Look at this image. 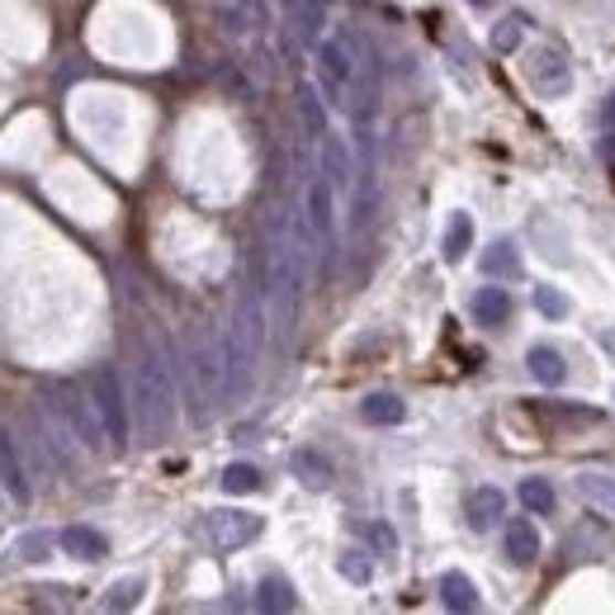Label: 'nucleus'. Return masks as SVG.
Segmentation results:
<instances>
[{"label":"nucleus","mask_w":615,"mask_h":615,"mask_svg":"<svg viewBox=\"0 0 615 615\" xmlns=\"http://www.w3.org/2000/svg\"><path fill=\"white\" fill-rule=\"evenodd\" d=\"M265 289H242L237 298V312H232V327L223 337V393L227 397H242L252 389V374H256V360H261V346H265Z\"/></svg>","instance_id":"nucleus-1"},{"label":"nucleus","mask_w":615,"mask_h":615,"mask_svg":"<svg viewBox=\"0 0 615 615\" xmlns=\"http://www.w3.org/2000/svg\"><path fill=\"white\" fill-rule=\"evenodd\" d=\"M132 397H138V426L147 441H161L176 422V379H171V360L161 346H147L132 370Z\"/></svg>","instance_id":"nucleus-2"},{"label":"nucleus","mask_w":615,"mask_h":615,"mask_svg":"<svg viewBox=\"0 0 615 615\" xmlns=\"http://www.w3.org/2000/svg\"><path fill=\"white\" fill-rule=\"evenodd\" d=\"M43 407L53 412L66 431H72V441L81 445V450L99 455L109 445L105 426H99V412L91 403V393L81 384H72V379H43Z\"/></svg>","instance_id":"nucleus-3"},{"label":"nucleus","mask_w":615,"mask_h":615,"mask_svg":"<svg viewBox=\"0 0 615 615\" xmlns=\"http://www.w3.org/2000/svg\"><path fill=\"white\" fill-rule=\"evenodd\" d=\"M356 39L351 33H331L318 39V86L331 105H351V86H356Z\"/></svg>","instance_id":"nucleus-4"},{"label":"nucleus","mask_w":615,"mask_h":615,"mask_svg":"<svg viewBox=\"0 0 615 615\" xmlns=\"http://www.w3.org/2000/svg\"><path fill=\"white\" fill-rule=\"evenodd\" d=\"M91 403L99 412V426H105V436L114 450H124L128 445V397H124V384H119V370L114 364H95V374H91Z\"/></svg>","instance_id":"nucleus-5"},{"label":"nucleus","mask_w":615,"mask_h":615,"mask_svg":"<svg viewBox=\"0 0 615 615\" xmlns=\"http://www.w3.org/2000/svg\"><path fill=\"white\" fill-rule=\"evenodd\" d=\"M190 374H194V393H199V417H204L223 397V341L209 327H199L190 341Z\"/></svg>","instance_id":"nucleus-6"},{"label":"nucleus","mask_w":615,"mask_h":615,"mask_svg":"<svg viewBox=\"0 0 615 615\" xmlns=\"http://www.w3.org/2000/svg\"><path fill=\"white\" fill-rule=\"evenodd\" d=\"M261 517L256 511H242V507H219L204 517V536L219 544V550H242V544H252L261 536Z\"/></svg>","instance_id":"nucleus-7"},{"label":"nucleus","mask_w":615,"mask_h":615,"mask_svg":"<svg viewBox=\"0 0 615 615\" xmlns=\"http://www.w3.org/2000/svg\"><path fill=\"white\" fill-rule=\"evenodd\" d=\"M530 86H536L540 95H569L573 86V72H569V62H563V53H554V47H540L536 62H530Z\"/></svg>","instance_id":"nucleus-8"},{"label":"nucleus","mask_w":615,"mask_h":615,"mask_svg":"<svg viewBox=\"0 0 615 615\" xmlns=\"http://www.w3.org/2000/svg\"><path fill=\"white\" fill-rule=\"evenodd\" d=\"M331 180L318 171L308 180V190H304V223H308V237H331V219H337V213H331Z\"/></svg>","instance_id":"nucleus-9"},{"label":"nucleus","mask_w":615,"mask_h":615,"mask_svg":"<svg viewBox=\"0 0 615 615\" xmlns=\"http://www.w3.org/2000/svg\"><path fill=\"white\" fill-rule=\"evenodd\" d=\"M0 488H6V497H14V502H29V474H24V459H20V445H14V436L6 426H0Z\"/></svg>","instance_id":"nucleus-10"},{"label":"nucleus","mask_w":615,"mask_h":615,"mask_svg":"<svg viewBox=\"0 0 615 615\" xmlns=\"http://www.w3.org/2000/svg\"><path fill=\"white\" fill-rule=\"evenodd\" d=\"M322 176L331 180V190H346L351 185V176H356V166H351V147H346V138H337V132H322Z\"/></svg>","instance_id":"nucleus-11"},{"label":"nucleus","mask_w":615,"mask_h":615,"mask_svg":"<svg viewBox=\"0 0 615 615\" xmlns=\"http://www.w3.org/2000/svg\"><path fill=\"white\" fill-rule=\"evenodd\" d=\"M57 544H62V554H72L81 563H95V559L109 554V540L99 536L95 526H66L62 536H57Z\"/></svg>","instance_id":"nucleus-12"},{"label":"nucleus","mask_w":615,"mask_h":615,"mask_svg":"<svg viewBox=\"0 0 615 615\" xmlns=\"http://www.w3.org/2000/svg\"><path fill=\"white\" fill-rule=\"evenodd\" d=\"M227 33H261L271 24V10H265V0H232V6L219 14Z\"/></svg>","instance_id":"nucleus-13"},{"label":"nucleus","mask_w":615,"mask_h":615,"mask_svg":"<svg viewBox=\"0 0 615 615\" xmlns=\"http://www.w3.org/2000/svg\"><path fill=\"white\" fill-rule=\"evenodd\" d=\"M502 550L511 563H536L540 559V530L530 526L526 517H517L507 526V536H502Z\"/></svg>","instance_id":"nucleus-14"},{"label":"nucleus","mask_w":615,"mask_h":615,"mask_svg":"<svg viewBox=\"0 0 615 615\" xmlns=\"http://www.w3.org/2000/svg\"><path fill=\"white\" fill-rule=\"evenodd\" d=\"M294 478H298V484H304V488H312V492H322V488H331V478H337V474H331V459L327 455H318V450H294Z\"/></svg>","instance_id":"nucleus-15"},{"label":"nucleus","mask_w":615,"mask_h":615,"mask_svg":"<svg viewBox=\"0 0 615 615\" xmlns=\"http://www.w3.org/2000/svg\"><path fill=\"white\" fill-rule=\"evenodd\" d=\"M502 511H507L502 488H474L469 492V526L474 530H492L497 521H502Z\"/></svg>","instance_id":"nucleus-16"},{"label":"nucleus","mask_w":615,"mask_h":615,"mask_svg":"<svg viewBox=\"0 0 615 615\" xmlns=\"http://www.w3.org/2000/svg\"><path fill=\"white\" fill-rule=\"evenodd\" d=\"M526 364H530V374H536L544 389H559L563 379H569V360H563V356L554 351V346H530Z\"/></svg>","instance_id":"nucleus-17"},{"label":"nucleus","mask_w":615,"mask_h":615,"mask_svg":"<svg viewBox=\"0 0 615 615\" xmlns=\"http://www.w3.org/2000/svg\"><path fill=\"white\" fill-rule=\"evenodd\" d=\"M360 417L370 422V426H397V422L407 417V403L397 393H370L360 403Z\"/></svg>","instance_id":"nucleus-18"},{"label":"nucleus","mask_w":615,"mask_h":615,"mask_svg":"<svg viewBox=\"0 0 615 615\" xmlns=\"http://www.w3.org/2000/svg\"><path fill=\"white\" fill-rule=\"evenodd\" d=\"M474 318L484 322V327H502L507 318H511V294L507 289H497V285H488V289H478L474 294Z\"/></svg>","instance_id":"nucleus-19"},{"label":"nucleus","mask_w":615,"mask_h":615,"mask_svg":"<svg viewBox=\"0 0 615 615\" xmlns=\"http://www.w3.org/2000/svg\"><path fill=\"white\" fill-rule=\"evenodd\" d=\"M256 606L261 611H298V592H294L289 577L271 573V577H261V587H256Z\"/></svg>","instance_id":"nucleus-20"},{"label":"nucleus","mask_w":615,"mask_h":615,"mask_svg":"<svg viewBox=\"0 0 615 615\" xmlns=\"http://www.w3.org/2000/svg\"><path fill=\"white\" fill-rule=\"evenodd\" d=\"M441 602L450 606V611H478V587H474V577L469 573H445L441 577Z\"/></svg>","instance_id":"nucleus-21"},{"label":"nucleus","mask_w":615,"mask_h":615,"mask_svg":"<svg viewBox=\"0 0 615 615\" xmlns=\"http://www.w3.org/2000/svg\"><path fill=\"white\" fill-rule=\"evenodd\" d=\"M298 119H304V132L312 142H322V132H327V105L318 99V91L312 86H298Z\"/></svg>","instance_id":"nucleus-22"},{"label":"nucleus","mask_w":615,"mask_h":615,"mask_svg":"<svg viewBox=\"0 0 615 615\" xmlns=\"http://www.w3.org/2000/svg\"><path fill=\"white\" fill-rule=\"evenodd\" d=\"M469 246H474V219L469 213H455L450 219V227H445V242H441V252H445V261H464L469 256Z\"/></svg>","instance_id":"nucleus-23"},{"label":"nucleus","mask_w":615,"mask_h":615,"mask_svg":"<svg viewBox=\"0 0 615 615\" xmlns=\"http://www.w3.org/2000/svg\"><path fill=\"white\" fill-rule=\"evenodd\" d=\"M521 507L530 511V517H550V511L559 507L550 478H521Z\"/></svg>","instance_id":"nucleus-24"},{"label":"nucleus","mask_w":615,"mask_h":615,"mask_svg":"<svg viewBox=\"0 0 615 615\" xmlns=\"http://www.w3.org/2000/svg\"><path fill=\"white\" fill-rule=\"evenodd\" d=\"M577 492H583L592 507H602V511H611V517H615V474L587 469L583 478H577Z\"/></svg>","instance_id":"nucleus-25"},{"label":"nucleus","mask_w":615,"mask_h":615,"mask_svg":"<svg viewBox=\"0 0 615 615\" xmlns=\"http://www.w3.org/2000/svg\"><path fill=\"white\" fill-rule=\"evenodd\" d=\"M322 24H327V6H322V0H298V10H294V33H298V39L318 43Z\"/></svg>","instance_id":"nucleus-26"},{"label":"nucleus","mask_w":615,"mask_h":615,"mask_svg":"<svg viewBox=\"0 0 615 615\" xmlns=\"http://www.w3.org/2000/svg\"><path fill=\"white\" fill-rule=\"evenodd\" d=\"M219 484L232 492V497H246V492H261L265 488V474L256 469V464H227V469H223V478H219Z\"/></svg>","instance_id":"nucleus-27"},{"label":"nucleus","mask_w":615,"mask_h":615,"mask_svg":"<svg viewBox=\"0 0 615 615\" xmlns=\"http://www.w3.org/2000/svg\"><path fill=\"white\" fill-rule=\"evenodd\" d=\"M142 592H147L142 577H119V583L105 592V606H109V611H132V606L142 602Z\"/></svg>","instance_id":"nucleus-28"},{"label":"nucleus","mask_w":615,"mask_h":615,"mask_svg":"<svg viewBox=\"0 0 615 615\" xmlns=\"http://www.w3.org/2000/svg\"><path fill=\"white\" fill-rule=\"evenodd\" d=\"M484 275H521V256L511 242H497L492 252L484 256Z\"/></svg>","instance_id":"nucleus-29"},{"label":"nucleus","mask_w":615,"mask_h":615,"mask_svg":"<svg viewBox=\"0 0 615 615\" xmlns=\"http://www.w3.org/2000/svg\"><path fill=\"white\" fill-rule=\"evenodd\" d=\"M521 24L526 20H517V14H511V20H502V24L492 29V47H497V53H517V47H521Z\"/></svg>","instance_id":"nucleus-30"},{"label":"nucleus","mask_w":615,"mask_h":615,"mask_svg":"<svg viewBox=\"0 0 615 615\" xmlns=\"http://www.w3.org/2000/svg\"><path fill=\"white\" fill-rule=\"evenodd\" d=\"M337 569H341V577H351V583H370V577H374V563L364 559L360 550L341 554V563H337Z\"/></svg>","instance_id":"nucleus-31"},{"label":"nucleus","mask_w":615,"mask_h":615,"mask_svg":"<svg viewBox=\"0 0 615 615\" xmlns=\"http://www.w3.org/2000/svg\"><path fill=\"white\" fill-rule=\"evenodd\" d=\"M536 308L544 318H569V298L554 294V289H536Z\"/></svg>","instance_id":"nucleus-32"},{"label":"nucleus","mask_w":615,"mask_h":615,"mask_svg":"<svg viewBox=\"0 0 615 615\" xmlns=\"http://www.w3.org/2000/svg\"><path fill=\"white\" fill-rule=\"evenodd\" d=\"M20 550H24L29 563H39V559H47V550H53V536H29V540L20 544Z\"/></svg>","instance_id":"nucleus-33"},{"label":"nucleus","mask_w":615,"mask_h":615,"mask_svg":"<svg viewBox=\"0 0 615 615\" xmlns=\"http://www.w3.org/2000/svg\"><path fill=\"white\" fill-rule=\"evenodd\" d=\"M370 540H374L384 554H393V550H397V540H393V530H389V526H370Z\"/></svg>","instance_id":"nucleus-34"},{"label":"nucleus","mask_w":615,"mask_h":615,"mask_svg":"<svg viewBox=\"0 0 615 615\" xmlns=\"http://www.w3.org/2000/svg\"><path fill=\"white\" fill-rule=\"evenodd\" d=\"M602 124H606V132H615V95L606 99V109H602Z\"/></svg>","instance_id":"nucleus-35"},{"label":"nucleus","mask_w":615,"mask_h":615,"mask_svg":"<svg viewBox=\"0 0 615 615\" xmlns=\"http://www.w3.org/2000/svg\"><path fill=\"white\" fill-rule=\"evenodd\" d=\"M469 6H497V0H469Z\"/></svg>","instance_id":"nucleus-36"}]
</instances>
